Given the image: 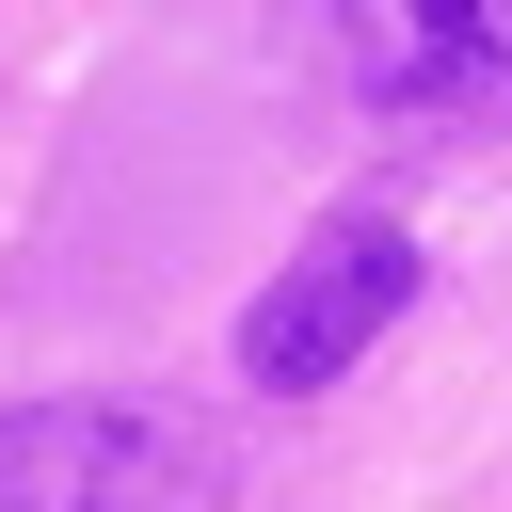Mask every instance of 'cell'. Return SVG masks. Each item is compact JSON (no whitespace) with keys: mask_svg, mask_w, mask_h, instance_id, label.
Here are the masks:
<instances>
[{"mask_svg":"<svg viewBox=\"0 0 512 512\" xmlns=\"http://www.w3.org/2000/svg\"><path fill=\"white\" fill-rule=\"evenodd\" d=\"M416 304V240L384 224V208H336L256 304H240V384H272V400H320L384 320Z\"/></svg>","mask_w":512,"mask_h":512,"instance_id":"3","label":"cell"},{"mask_svg":"<svg viewBox=\"0 0 512 512\" xmlns=\"http://www.w3.org/2000/svg\"><path fill=\"white\" fill-rule=\"evenodd\" d=\"M0 512H224V448L160 400H0Z\"/></svg>","mask_w":512,"mask_h":512,"instance_id":"2","label":"cell"},{"mask_svg":"<svg viewBox=\"0 0 512 512\" xmlns=\"http://www.w3.org/2000/svg\"><path fill=\"white\" fill-rule=\"evenodd\" d=\"M304 48L400 144H512V0H304Z\"/></svg>","mask_w":512,"mask_h":512,"instance_id":"1","label":"cell"}]
</instances>
